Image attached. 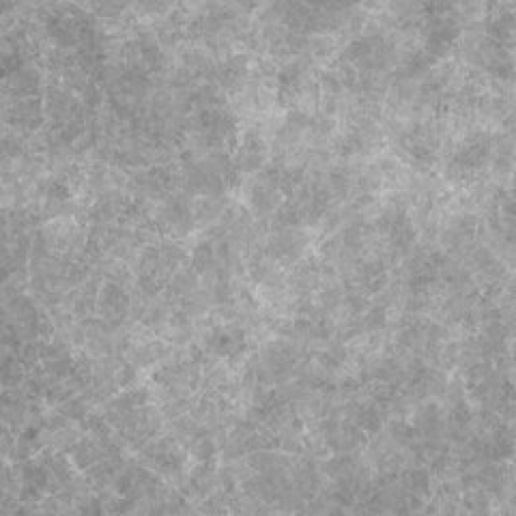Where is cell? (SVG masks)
<instances>
[{"instance_id":"obj_3","label":"cell","mask_w":516,"mask_h":516,"mask_svg":"<svg viewBox=\"0 0 516 516\" xmlns=\"http://www.w3.org/2000/svg\"><path fill=\"white\" fill-rule=\"evenodd\" d=\"M127 295L116 284H106L102 290V308L108 316H120L127 310Z\"/></svg>"},{"instance_id":"obj_5","label":"cell","mask_w":516,"mask_h":516,"mask_svg":"<svg viewBox=\"0 0 516 516\" xmlns=\"http://www.w3.org/2000/svg\"><path fill=\"white\" fill-rule=\"evenodd\" d=\"M252 203H254V207L258 209V211H269L272 209V203H274V198H272V191H269L267 187H254V191H252Z\"/></svg>"},{"instance_id":"obj_2","label":"cell","mask_w":516,"mask_h":516,"mask_svg":"<svg viewBox=\"0 0 516 516\" xmlns=\"http://www.w3.org/2000/svg\"><path fill=\"white\" fill-rule=\"evenodd\" d=\"M260 159H263V142L254 134L245 136L241 149H239L237 168L239 170H254L260 166Z\"/></svg>"},{"instance_id":"obj_6","label":"cell","mask_w":516,"mask_h":516,"mask_svg":"<svg viewBox=\"0 0 516 516\" xmlns=\"http://www.w3.org/2000/svg\"><path fill=\"white\" fill-rule=\"evenodd\" d=\"M47 196H50L52 201H67L69 198V187L61 181H54L47 187Z\"/></svg>"},{"instance_id":"obj_4","label":"cell","mask_w":516,"mask_h":516,"mask_svg":"<svg viewBox=\"0 0 516 516\" xmlns=\"http://www.w3.org/2000/svg\"><path fill=\"white\" fill-rule=\"evenodd\" d=\"M213 260H215L213 245L209 241H203L198 248L194 250V256H191V263L196 267V272H207V269L213 265Z\"/></svg>"},{"instance_id":"obj_1","label":"cell","mask_w":516,"mask_h":516,"mask_svg":"<svg viewBox=\"0 0 516 516\" xmlns=\"http://www.w3.org/2000/svg\"><path fill=\"white\" fill-rule=\"evenodd\" d=\"M209 349L219 357H237L245 349V336L239 329H215L209 338Z\"/></svg>"}]
</instances>
